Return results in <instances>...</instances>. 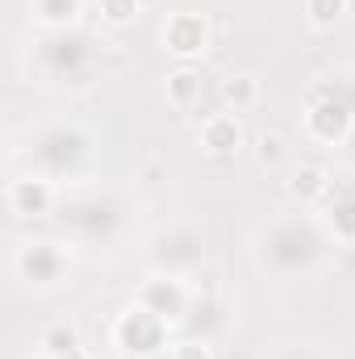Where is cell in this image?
<instances>
[{
	"instance_id": "277c9868",
	"label": "cell",
	"mask_w": 355,
	"mask_h": 359,
	"mask_svg": "<svg viewBox=\"0 0 355 359\" xmlns=\"http://www.w3.org/2000/svg\"><path fill=\"white\" fill-rule=\"evenodd\" d=\"M168 46L176 50V55H196V50H205V21L201 17H176L172 25H168Z\"/></svg>"
},
{
	"instance_id": "4fadbf2b",
	"label": "cell",
	"mask_w": 355,
	"mask_h": 359,
	"mask_svg": "<svg viewBox=\"0 0 355 359\" xmlns=\"http://www.w3.org/2000/svg\"><path fill=\"white\" fill-rule=\"evenodd\" d=\"M284 155V138L280 134H260V159L264 163H276Z\"/></svg>"
},
{
	"instance_id": "9a60e30c",
	"label": "cell",
	"mask_w": 355,
	"mask_h": 359,
	"mask_svg": "<svg viewBox=\"0 0 355 359\" xmlns=\"http://www.w3.org/2000/svg\"><path fill=\"white\" fill-rule=\"evenodd\" d=\"M168 359H213V355H209V347H201V343H176V347L168 351Z\"/></svg>"
},
{
	"instance_id": "7a4b0ae2",
	"label": "cell",
	"mask_w": 355,
	"mask_h": 359,
	"mask_svg": "<svg viewBox=\"0 0 355 359\" xmlns=\"http://www.w3.org/2000/svg\"><path fill=\"white\" fill-rule=\"evenodd\" d=\"M347 109L343 104H335V100H318L314 109H309V130L318 134V138H326V142H335V138H343L347 134Z\"/></svg>"
},
{
	"instance_id": "3957f363",
	"label": "cell",
	"mask_w": 355,
	"mask_h": 359,
	"mask_svg": "<svg viewBox=\"0 0 355 359\" xmlns=\"http://www.w3.org/2000/svg\"><path fill=\"white\" fill-rule=\"evenodd\" d=\"M201 134H205V147H209L217 159H226V155H234V151L243 147V130H239L234 117H209Z\"/></svg>"
},
{
	"instance_id": "5bb4252c",
	"label": "cell",
	"mask_w": 355,
	"mask_h": 359,
	"mask_svg": "<svg viewBox=\"0 0 355 359\" xmlns=\"http://www.w3.org/2000/svg\"><path fill=\"white\" fill-rule=\"evenodd\" d=\"M335 230L343 238H355V205H339L335 209Z\"/></svg>"
},
{
	"instance_id": "5b68a950",
	"label": "cell",
	"mask_w": 355,
	"mask_h": 359,
	"mask_svg": "<svg viewBox=\"0 0 355 359\" xmlns=\"http://www.w3.org/2000/svg\"><path fill=\"white\" fill-rule=\"evenodd\" d=\"M8 201H13L17 213H46L51 201H55V192H51L46 180H17L13 192H8Z\"/></svg>"
},
{
	"instance_id": "52a82bcc",
	"label": "cell",
	"mask_w": 355,
	"mask_h": 359,
	"mask_svg": "<svg viewBox=\"0 0 355 359\" xmlns=\"http://www.w3.org/2000/svg\"><path fill=\"white\" fill-rule=\"evenodd\" d=\"M80 13V0H38V17L46 25H67Z\"/></svg>"
},
{
	"instance_id": "8fae6325",
	"label": "cell",
	"mask_w": 355,
	"mask_h": 359,
	"mask_svg": "<svg viewBox=\"0 0 355 359\" xmlns=\"http://www.w3.org/2000/svg\"><path fill=\"white\" fill-rule=\"evenodd\" d=\"M100 13L109 25H130L138 17V0H100Z\"/></svg>"
},
{
	"instance_id": "9c48e42d",
	"label": "cell",
	"mask_w": 355,
	"mask_h": 359,
	"mask_svg": "<svg viewBox=\"0 0 355 359\" xmlns=\"http://www.w3.org/2000/svg\"><path fill=\"white\" fill-rule=\"evenodd\" d=\"M255 96H260V88H255V80H251V76H239V80H230V84L222 88V100H226V104H234V109H247Z\"/></svg>"
},
{
	"instance_id": "30bf717a",
	"label": "cell",
	"mask_w": 355,
	"mask_h": 359,
	"mask_svg": "<svg viewBox=\"0 0 355 359\" xmlns=\"http://www.w3.org/2000/svg\"><path fill=\"white\" fill-rule=\"evenodd\" d=\"M168 92H172L176 104H192L196 92H201V76H192V72H176V76L168 80Z\"/></svg>"
},
{
	"instance_id": "8992f818",
	"label": "cell",
	"mask_w": 355,
	"mask_h": 359,
	"mask_svg": "<svg viewBox=\"0 0 355 359\" xmlns=\"http://www.w3.org/2000/svg\"><path fill=\"white\" fill-rule=\"evenodd\" d=\"M330 188V180L322 168H301L297 176H293V196H301V201H314V196H322Z\"/></svg>"
},
{
	"instance_id": "7c38bea8",
	"label": "cell",
	"mask_w": 355,
	"mask_h": 359,
	"mask_svg": "<svg viewBox=\"0 0 355 359\" xmlns=\"http://www.w3.org/2000/svg\"><path fill=\"white\" fill-rule=\"evenodd\" d=\"M42 347H46V351H51L55 359L72 355V351H76V330H67V326H55V330H46Z\"/></svg>"
},
{
	"instance_id": "ba28073f",
	"label": "cell",
	"mask_w": 355,
	"mask_h": 359,
	"mask_svg": "<svg viewBox=\"0 0 355 359\" xmlns=\"http://www.w3.org/2000/svg\"><path fill=\"white\" fill-rule=\"evenodd\" d=\"M305 8H309V21L326 29V25L343 21V13H347V0H305Z\"/></svg>"
},
{
	"instance_id": "6da1fadb",
	"label": "cell",
	"mask_w": 355,
	"mask_h": 359,
	"mask_svg": "<svg viewBox=\"0 0 355 359\" xmlns=\"http://www.w3.org/2000/svg\"><path fill=\"white\" fill-rule=\"evenodd\" d=\"M117 339L126 351H138V355H151L163 347V326H159V313H151L147 305L142 309H130L117 326Z\"/></svg>"
}]
</instances>
